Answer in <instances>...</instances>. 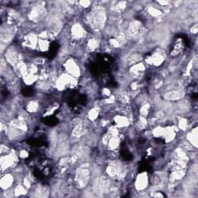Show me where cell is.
I'll return each mask as SVG.
<instances>
[{
    "mask_svg": "<svg viewBox=\"0 0 198 198\" xmlns=\"http://www.w3.org/2000/svg\"><path fill=\"white\" fill-rule=\"evenodd\" d=\"M5 60L12 65H17L19 63V53L15 48H9L5 52Z\"/></svg>",
    "mask_w": 198,
    "mask_h": 198,
    "instance_id": "cell-3",
    "label": "cell"
},
{
    "mask_svg": "<svg viewBox=\"0 0 198 198\" xmlns=\"http://www.w3.org/2000/svg\"><path fill=\"white\" fill-rule=\"evenodd\" d=\"M115 121L118 127H125L129 125V120L124 116H117Z\"/></svg>",
    "mask_w": 198,
    "mask_h": 198,
    "instance_id": "cell-11",
    "label": "cell"
},
{
    "mask_svg": "<svg viewBox=\"0 0 198 198\" xmlns=\"http://www.w3.org/2000/svg\"><path fill=\"white\" fill-rule=\"evenodd\" d=\"M19 157H21V158H23V159L26 158V157H28V153L25 150H21L19 153Z\"/></svg>",
    "mask_w": 198,
    "mask_h": 198,
    "instance_id": "cell-24",
    "label": "cell"
},
{
    "mask_svg": "<svg viewBox=\"0 0 198 198\" xmlns=\"http://www.w3.org/2000/svg\"><path fill=\"white\" fill-rule=\"evenodd\" d=\"M66 69L68 72H69L70 75H71L74 78L78 77L81 74L80 68L73 61H68L66 63Z\"/></svg>",
    "mask_w": 198,
    "mask_h": 198,
    "instance_id": "cell-6",
    "label": "cell"
},
{
    "mask_svg": "<svg viewBox=\"0 0 198 198\" xmlns=\"http://www.w3.org/2000/svg\"><path fill=\"white\" fill-rule=\"evenodd\" d=\"M119 145V139L118 137H111L110 138L109 141L108 143V147L110 148V150H115L117 149Z\"/></svg>",
    "mask_w": 198,
    "mask_h": 198,
    "instance_id": "cell-12",
    "label": "cell"
},
{
    "mask_svg": "<svg viewBox=\"0 0 198 198\" xmlns=\"http://www.w3.org/2000/svg\"><path fill=\"white\" fill-rule=\"evenodd\" d=\"M89 179H90V173L87 169H84L82 167L76 172L74 180L76 185L79 188L85 187L87 185Z\"/></svg>",
    "mask_w": 198,
    "mask_h": 198,
    "instance_id": "cell-2",
    "label": "cell"
},
{
    "mask_svg": "<svg viewBox=\"0 0 198 198\" xmlns=\"http://www.w3.org/2000/svg\"><path fill=\"white\" fill-rule=\"evenodd\" d=\"M90 24L95 30H101L106 23V12L103 9L97 8L93 10L88 17Z\"/></svg>",
    "mask_w": 198,
    "mask_h": 198,
    "instance_id": "cell-1",
    "label": "cell"
},
{
    "mask_svg": "<svg viewBox=\"0 0 198 198\" xmlns=\"http://www.w3.org/2000/svg\"><path fill=\"white\" fill-rule=\"evenodd\" d=\"M26 186H23L22 185H18L16 188H15V190H14V193H15V195L16 196H21V195H24L25 193H26Z\"/></svg>",
    "mask_w": 198,
    "mask_h": 198,
    "instance_id": "cell-18",
    "label": "cell"
},
{
    "mask_svg": "<svg viewBox=\"0 0 198 198\" xmlns=\"http://www.w3.org/2000/svg\"><path fill=\"white\" fill-rule=\"evenodd\" d=\"M191 33H197V24L193 25V26L191 27Z\"/></svg>",
    "mask_w": 198,
    "mask_h": 198,
    "instance_id": "cell-26",
    "label": "cell"
},
{
    "mask_svg": "<svg viewBox=\"0 0 198 198\" xmlns=\"http://www.w3.org/2000/svg\"><path fill=\"white\" fill-rule=\"evenodd\" d=\"M7 150H8V147H7L6 146H4V145H2V146H1V153H2V154L3 155L4 153H6Z\"/></svg>",
    "mask_w": 198,
    "mask_h": 198,
    "instance_id": "cell-25",
    "label": "cell"
},
{
    "mask_svg": "<svg viewBox=\"0 0 198 198\" xmlns=\"http://www.w3.org/2000/svg\"><path fill=\"white\" fill-rule=\"evenodd\" d=\"M187 139L190 141V143L192 145L196 147V142H197V132H196V129H193L190 133L187 135Z\"/></svg>",
    "mask_w": 198,
    "mask_h": 198,
    "instance_id": "cell-10",
    "label": "cell"
},
{
    "mask_svg": "<svg viewBox=\"0 0 198 198\" xmlns=\"http://www.w3.org/2000/svg\"><path fill=\"white\" fill-rule=\"evenodd\" d=\"M98 114L99 111L97 108H92V109L88 112V118L90 120H91V121H94V120L97 119V116H98Z\"/></svg>",
    "mask_w": 198,
    "mask_h": 198,
    "instance_id": "cell-20",
    "label": "cell"
},
{
    "mask_svg": "<svg viewBox=\"0 0 198 198\" xmlns=\"http://www.w3.org/2000/svg\"><path fill=\"white\" fill-rule=\"evenodd\" d=\"M149 178L146 173H143L138 175L136 180V188L138 190H143L147 187Z\"/></svg>",
    "mask_w": 198,
    "mask_h": 198,
    "instance_id": "cell-4",
    "label": "cell"
},
{
    "mask_svg": "<svg viewBox=\"0 0 198 198\" xmlns=\"http://www.w3.org/2000/svg\"><path fill=\"white\" fill-rule=\"evenodd\" d=\"M38 103H37V101H32L27 104V111H29V112L34 113L38 110Z\"/></svg>",
    "mask_w": 198,
    "mask_h": 198,
    "instance_id": "cell-16",
    "label": "cell"
},
{
    "mask_svg": "<svg viewBox=\"0 0 198 198\" xmlns=\"http://www.w3.org/2000/svg\"><path fill=\"white\" fill-rule=\"evenodd\" d=\"M148 13L150 14V16H153V17H159L162 15L161 11L153 6H150L148 8Z\"/></svg>",
    "mask_w": 198,
    "mask_h": 198,
    "instance_id": "cell-15",
    "label": "cell"
},
{
    "mask_svg": "<svg viewBox=\"0 0 198 198\" xmlns=\"http://www.w3.org/2000/svg\"><path fill=\"white\" fill-rule=\"evenodd\" d=\"M179 126L181 129H183V130L186 129V126H187V122H186V120L184 119V118L181 119L179 122Z\"/></svg>",
    "mask_w": 198,
    "mask_h": 198,
    "instance_id": "cell-22",
    "label": "cell"
},
{
    "mask_svg": "<svg viewBox=\"0 0 198 198\" xmlns=\"http://www.w3.org/2000/svg\"><path fill=\"white\" fill-rule=\"evenodd\" d=\"M24 78V82L26 84H32L33 82H35L37 80V76H36V74H28L26 76L23 77Z\"/></svg>",
    "mask_w": 198,
    "mask_h": 198,
    "instance_id": "cell-14",
    "label": "cell"
},
{
    "mask_svg": "<svg viewBox=\"0 0 198 198\" xmlns=\"http://www.w3.org/2000/svg\"><path fill=\"white\" fill-rule=\"evenodd\" d=\"M163 56L161 54H157L153 55V57H151V58L149 59V61H150V63L152 64L156 65V66H159V65H160L162 63H163Z\"/></svg>",
    "mask_w": 198,
    "mask_h": 198,
    "instance_id": "cell-9",
    "label": "cell"
},
{
    "mask_svg": "<svg viewBox=\"0 0 198 198\" xmlns=\"http://www.w3.org/2000/svg\"><path fill=\"white\" fill-rule=\"evenodd\" d=\"M184 95L183 91L181 90H174L170 91L169 92L166 93L164 97L166 100H169V101H175V100H179V99L182 98Z\"/></svg>",
    "mask_w": 198,
    "mask_h": 198,
    "instance_id": "cell-7",
    "label": "cell"
},
{
    "mask_svg": "<svg viewBox=\"0 0 198 198\" xmlns=\"http://www.w3.org/2000/svg\"><path fill=\"white\" fill-rule=\"evenodd\" d=\"M38 47L40 51H47L49 48V42L47 40L40 39L38 42Z\"/></svg>",
    "mask_w": 198,
    "mask_h": 198,
    "instance_id": "cell-17",
    "label": "cell"
},
{
    "mask_svg": "<svg viewBox=\"0 0 198 198\" xmlns=\"http://www.w3.org/2000/svg\"><path fill=\"white\" fill-rule=\"evenodd\" d=\"M71 33L73 38H74L75 40H80L83 38L84 36L85 35V30H84L81 25L74 24L71 27Z\"/></svg>",
    "mask_w": 198,
    "mask_h": 198,
    "instance_id": "cell-5",
    "label": "cell"
},
{
    "mask_svg": "<svg viewBox=\"0 0 198 198\" xmlns=\"http://www.w3.org/2000/svg\"><path fill=\"white\" fill-rule=\"evenodd\" d=\"M79 3H80V5H81L82 7L87 8V7L90 6V5L91 4V2L90 1H81Z\"/></svg>",
    "mask_w": 198,
    "mask_h": 198,
    "instance_id": "cell-23",
    "label": "cell"
},
{
    "mask_svg": "<svg viewBox=\"0 0 198 198\" xmlns=\"http://www.w3.org/2000/svg\"><path fill=\"white\" fill-rule=\"evenodd\" d=\"M97 46H98V42L95 39H91L87 42V48L90 51H95V49L97 48Z\"/></svg>",
    "mask_w": 198,
    "mask_h": 198,
    "instance_id": "cell-19",
    "label": "cell"
},
{
    "mask_svg": "<svg viewBox=\"0 0 198 198\" xmlns=\"http://www.w3.org/2000/svg\"><path fill=\"white\" fill-rule=\"evenodd\" d=\"M12 183H13V177L11 174H5L4 177H2L0 184H1L2 189L8 190L10 188Z\"/></svg>",
    "mask_w": 198,
    "mask_h": 198,
    "instance_id": "cell-8",
    "label": "cell"
},
{
    "mask_svg": "<svg viewBox=\"0 0 198 198\" xmlns=\"http://www.w3.org/2000/svg\"><path fill=\"white\" fill-rule=\"evenodd\" d=\"M184 177V172L181 170H177L171 174V180L173 181L179 180Z\"/></svg>",
    "mask_w": 198,
    "mask_h": 198,
    "instance_id": "cell-13",
    "label": "cell"
},
{
    "mask_svg": "<svg viewBox=\"0 0 198 198\" xmlns=\"http://www.w3.org/2000/svg\"><path fill=\"white\" fill-rule=\"evenodd\" d=\"M149 109H150V104H144V105L141 108L140 113L141 115H143V116H146V115H148V111H149Z\"/></svg>",
    "mask_w": 198,
    "mask_h": 198,
    "instance_id": "cell-21",
    "label": "cell"
}]
</instances>
